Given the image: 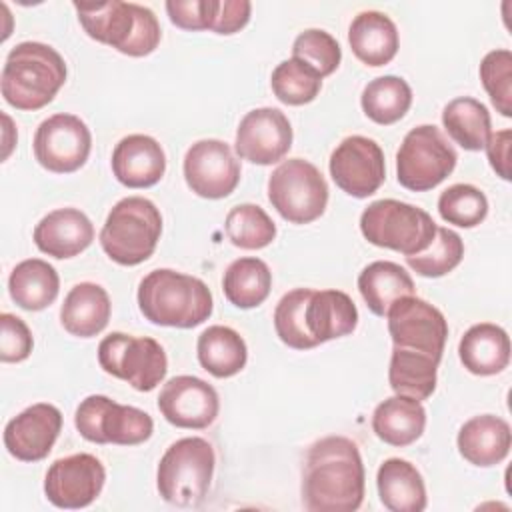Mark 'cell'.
<instances>
[{
	"mask_svg": "<svg viewBox=\"0 0 512 512\" xmlns=\"http://www.w3.org/2000/svg\"><path fill=\"white\" fill-rule=\"evenodd\" d=\"M438 212L444 222L474 228L488 214L486 194L472 184H452L438 198Z\"/></svg>",
	"mask_w": 512,
	"mask_h": 512,
	"instance_id": "cell-40",
	"label": "cell"
},
{
	"mask_svg": "<svg viewBox=\"0 0 512 512\" xmlns=\"http://www.w3.org/2000/svg\"><path fill=\"white\" fill-rule=\"evenodd\" d=\"M216 454L200 436L180 438L168 446L156 470L160 496L174 506H198L210 488Z\"/></svg>",
	"mask_w": 512,
	"mask_h": 512,
	"instance_id": "cell-6",
	"label": "cell"
},
{
	"mask_svg": "<svg viewBox=\"0 0 512 512\" xmlns=\"http://www.w3.org/2000/svg\"><path fill=\"white\" fill-rule=\"evenodd\" d=\"M112 172L128 188H148L166 172V154L148 134L124 136L112 152Z\"/></svg>",
	"mask_w": 512,
	"mask_h": 512,
	"instance_id": "cell-20",
	"label": "cell"
},
{
	"mask_svg": "<svg viewBox=\"0 0 512 512\" xmlns=\"http://www.w3.org/2000/svg\"><path fill=\"white\" fill-rule=\"evenodd\" d=\"M162 234V216L144 196L118 200L100 230V246L120 266H136L152 256Z\"/></svg>",
	"mask_w": 512,
	"mask_h": 512,
	"instance_id": "cell-5",
	"label": "cell"
},
{
	"mask_svg": "<svg viewBox=\"0 0 512 512\" xmlns=\"http://www.w3.org/2000/svg\"><path fill=\"white\" fill-rule=\"evenodd\" d=\"M292 146L288 116L270 106L250 110L236 128L234 150L242 160L268 166L282 160Z\"/></svg>",
	"mask_w": 512,
	"mask_h": 512,
	"instance_id": "cell-17",
	"label": "cell"
},
{
	"mask_svg": "<svg viewBox=\"0 0 512 512\" xmlns=\"http://www.w3.org/2000/svg\"><path fill=\"white\" fill-rule=\"evenodd\" d=\"M456 150L434 124L412 128L396 152V178L412 192H426L446 180L456 166Z\"/></svg>",
	"mask_w": 512,
	"mask_h": 512,
	"instance_id": "cell-9",
	"label": "cell"
},
{
	"mask_svg": "<svg viewBox=\"0 0 512 512\" xmlns=\"http://www.w3.org/2000/svg\"><path fill=\"white\" fill-rule=\"evenodd\" d=\"M34 346L32 332L28 324L10 314H0V360L2 362H22L30 356Z\"/></svg>",
	"mask_w": 512,
	"mask_h": 512,
	"instance_id": "cell-43",
	"label": "cell"
},
{
	"mask_svg": "<svg viewBox=\"0 0 512 512\" xmlns=\"http://www.w3.org/2000/svg\"><path fill=\"white\" fill-rule=\"evenodd\" d=\"M60 290V278L52 264L42 258H28L14 266L8 278L10 298L24 310L48 308Z\"/></svg>",
	"mask_w": 512,
	"mask_h": 512,
	"instance_id": "cell-29",
	"label": "cell"
},
{
	"mask_svg": "<svg viewBox=\"0 0 512 512\" xmlns=\"http://www.w3.org/2000/svg\"><path fill=\"white\" fill-rule=\"evenodd\" d=\"M272 288V272L268 264L254 256H244L234 262L224 272L222 290L230 304L248 310L260 306Z\"/></svg>",
	"mask_w": 512,
	"mask_h": 512,
	"instance_id": "cell-32",
	"label": "cell"
},
{
	"mask_svg": "<svg viewBox=\"0 0 512 512\" xmlns=\"http://www.w3.org/2000/svg\"><path fill=\"white\" fill-rule=\"evenodd\" d=\"M426 428V410L420 400L410 396H390L382 400L372 414L374 434L390 446H408L416 442Z\"/></svg>",
	"mask_w": 512,
	"mask_h": 512,
	"instance_id": "cell-27",
	"label": "cell"
},
{
	"mask_svg": "<svg viewBox=\"0 0 512 512\" xmlns=\"http://www.w3.org/2000/svg\"><path fill=\"white\" fill-rule=\"evenodd\" d=\"M442 124L448 136L464 150H482L492 134L488 108L470 96L450 100L442 110Z\"/></svg>",
	"mask_w": 512,
	"mask_h": 512,
	"instance_id": "cell-33",
	"label": "cell"
},
{
	"mask_svg": "<svg viewBox=\"0 0 512 512\" xmlns=\"http://www.w3.org/2000/svg\"><path fill=\"white\" fill-rule=\"evenodd\" d=\"M80 436L94 444H142L152 436L154 422L148 412L110 400L104 394L86 396L74 414Z\"/></svg>",
	"mask_w": 512,
	"mask_h": 512,
	"instance_id": "cell-11",
	"label": "cell"
},
{
	"mask_svg": "<svg viewBox=\"0 0 512 512\" xmlns=\"http://www.w3.org/2000/svg\"><path fill=\"white\" fill-rule=\"evenodd\" d=\"M376 486L380 502L390 512H422L426 508L424 478L408 460H384L376 474Z\"/></svg>",
	"mask_w": 512,
	"mask_h": 512,
	"instance_id": "cell-28",
	"label": "cell"
},
{
	"mask_svg": "<svg viewBox=\"0 0 512 512\" xmlns=\"http://www.w3.org/2000/svg\"><path fill=\"white\" fill-rule=\"evenodd\" d=\"M32 148L42 168L56 174H70L86 164L92 148V134L84 120L60 112L40 122Z\"/></svg>",
	"mask_w": 512,
	"mask_h": 512,
	"instance_id": "cell-13",
	"label": "cell"
},
{
	"mask_svg": "<svg viewBox=\"0 0 512 512\" xmlns=\"http://www.w3.org/2000/svg\"><path fill=\"white\" fill-rule=\"evenodd\" d=\"M358 324L354 300L342 290H314L306 304V328L316 344L352 334Z\"/></svg>",
	"mask_w": 512,
	"mask_h": 512,
	"instance_id": "cell-26",
	"label": "cell"
},
{
	"mask_svg": "<svg viewBox=\"0 0 512 512\" xmlns=\"http://www.w3.org/2000/svg\"><path fill=\"white\" fill-rule=\"evenodd\" d=\"M94 240L90 218L78 208L48 212L34 228V244L52 258H72L84 252Z\"/></svg>",
	"mask_w": 512,
	"mask_h": 512,
	"instance_id": "cell-21",
	"label": "cell"
},
{
	"mask_svg": "<svg viewBox=\"0 0 512 512\" xmlns=\"http://www.w3.org/2000/svg\"><path fill=\"white\" fill-rule=\"evenodd\" d=\"M112 304L108 292L94 282H80L70 288L60 308L64 330L78 338L100 334L110 320Z\"/></svg>",
	"mask_w": 512,
	"mask_h": 512,
	"instance_id": "cell-23",
	"label": "cell"
},
{
	"mask_svg": "<svg viewBox=\"0 0 512 512\" xmlns=\"http://www.w3.org/2000/svg\"><path fill=\"white\" fill-rule=\"evenodd\" d=\"M358 290L376 316H386L392 302L414 294V280L404 266L390 260H376L360 272Z\"/></svg>",
	"mask_w": 512,
	"mask_h": 512,
	"instance_id": "cell-30",
	"label": "cell"
},
{
	"mask_svg": "<svg viewBox=\"0 0 512 512\" xmlns=\"http://www.w3.org/2000/svg\"><path fill=\"white\" fill-rule=\"evenodd\" d=\"M438 360L432 356L410 352L402 348H392L388 382L396 394L410 396L414 400H426L436 390Z\"/></svg>",
	"mask_w": 512,
	"mask_h": 512,
	"instance_id": "cell-34",
	"label": "cell"
},
{
	"mask_svg": "<svg viewBox=\"0 0 512 512\" xmlns=\"http://www.w3.org/2000/svg\"><path fill=\"white\" fill-rule=\"evenodd\" d=\"M464 258L462 238L444 226L436 228V234L426 250L406 256V264L424 278H440L452 272Z\"/></svg>",
	"mask_w": 512,
	"mask_h": 512,
	"instance_id": "cell-39",
	"label": "cell"
},
{
	"mask_svg": "<svg viewBox=\"0 0 512 512\" xmlns=\"http://www.w3.org/2000/svg\"><path fill=\"white\" fill-rule=\"evenodd\" d=\"M510 144H512V130L504 128L500 132L490 134L484 146L490 166L502 180H510Z\"/></svg>",
	"mask_w": 512,
	"mask_h": 512,
	"instance_id": "cell-46",
	"label": "cell"
},
{
	"mask_svg": "<svg viewBox=\"0 0 512 512\" xmlns=\"http://www.w3.org/2000/svg\"><path fill=\"white\" fill-rule=\"evenodd\" d=\"M86 34L126 56H148L160 44L162 32L154 12L136 2H74Z\"/></svg>",
	"mask_w": 512,
	"mask_h": 512,
	"instance_id": "cell-4",
	"label": "cell"
},
{
	"mask_svg": "<svg viewBox=\"0 0 512 512\" xmlns=\"http://www.w3.org/2000/svg\"><path fill=\"white\" fill-rule=\"evenodd\" d=\"M106 482L104 464L86 452L58 458L44 478V494L56 508L78 510L90 506Z\"/></svg>",
	"mask_w": 512,
	"mask_h": 512,
	"instance_id": "cell-15",
	"label": "cell"
},
{
	"mask_svg": "<svg viewBox=\"0 0 512 512\" xmlns=\"http://www.w3.org/2000/svg\"><path fill=\"white\" fill-rule=\"evenodd\" d=\"M250 12L252 4L248 0H218L210 30L216 34H234L248 24Z\"/></svg>",
	"mask_w": 512,
	"mask_h": 512,
	"instance_id": "cell-45",
	"label": "cell"
},
{
	"mask_svg": "<svg viewBox=\"0 0 512 512\" xmlns=\"http://www.w3.org/2000/svg\"><path fill=\"white\" fill-rule=\"evenodd\" d=\"M388 332L394 348L420 352L442 360L448 338V322L444 314L418 296H402L386 312Z\"/></svg>",
	"mask_w": 512,
	"mask_h": 512,
	"instance_id": "cell-12",
	"label": "cell"
},
{
	"mask_svg": "<svg viewBox=\"0 0 512 512\" xmlns=\"http://www.w3.org/2000/svg\"><path fill=\"white\" fill-rule=\"evenodd\" d=\"M62 430V412L48 402L24 408L4 428V446L22 462L44 460Z\"/></svg>",
	"mask_w": 512,
	"mask_h": 512,
	"instance_id": "cell-19",
	"label": "cell"
},
{
	"mask_svg": "<svg viewBox=\"0 0 512 512\" xmlns=\"http://www.w3.org/2000/svg\"><path fill=\"white\" fill-rule=\"evenodd\" d=\"M160 414L178 428L202 430L208 428L220 410L218 392L212 384L198 376L170 378L158 396Z\"/></svg>",
	"mask_w": 512,
	"mask_h": 512,
	"instance_id": "cell-18",
	"label": "cell"
},
{
	"mask_svg": "<svg viewBox=\"0 0 512 512\" xmlns=\"http://www.w3.org/2000/svg\"><path fill=\"white\" fill-rule=\"evenodd\" d=\"M312 292V288H294L278 300L274 310V330L278 338L294 350L318 346L306 328V304Z\"/></svg>",
	"mask_w": 512,
	"mask_h": 512,
	"instance_id": "cell-38",
	"label": "cell"
},
{
	"mask_svg": "<svg viewBox=\"0 0 512 512\" xmlns=\"http://www.w3.org/2000/svg\"><path fill=\"white\" fill-rule=\"evenodd\" d=\"M364 464L354 440H316L302 468V506L308 512H354L364 500Z\"/></svg>",
	"mask_w": 512,
	"mask_h": 512,
	"instance_id": "cell-1",
	"label": "cell"
},
{
	"mask_svg": "<svg viewBox=\"0 0 512 512\" xmlns=\"http://www.w3.org/2000/svg\"><path fill=\"white\" fill-rule=\"evenodd\" d=\"M200 366L216 378H230L238 374L248 360L244 338L230 326H208L196 342Z\"/></svg>",
	"mask_w": 512,
	"mask_h": 512,
	"instance_id": "cell-31",
	"label": "cell"
},
{
	"mask_svg": "<svg viewBox=\"0 0 512 512\" xmlns=\"http://www.w3.org/2000/svg\"><path fill=\"white\" fill-rule=\"evenodd\" d=\"M274 96L288 106L312 102L322 88V76L298 58L282 60L270 78Z\"/></svg>",
	"mask_w": 512,
	"mask_h": 512,
	"instance_id": "cell-36",
	"label": "cell"
},
{
	"mask_svg": "<svg viewBox=\"0 0 512 512\" xmlns=\"http://www.w3.org/2000/svg\"><path fill=\"white\" fill-rule=\"evenodd\" d=\"M268 200L292 224H310L328 204V184L322 172L304 158H290L268 178Z\"/></svg>",
	"mask_w": 512,
	"mask_h": 512,
	"instance_id": "cell-8",
	"label": "cell"
},
{
	"mask_svg": "<svg viewBox=\"0 0 512 512\" xmlns=\"http://www.w3.org/2000/svg\"><path fill=\"white\" fill-rule=\"evenodd\" d=\"M228 240L244 250H260L276 238V224L258 204L234 206L224 222Z\"/></svg>",
	"mask_w": 512,
	"mask_h": 512,
	"instance_id": "cell-37",
	"label": "cell"
},
{
	"mask_svg": "<svg viewBox=\"0 0 512 512\" xmlns=\"http://www.w3.org/2000/svg\"><path fill=\"white\" fill-rule=\"evenodd\" d=\"M360 104L372 122L388 126L408 112L412 104V90L400 76H378L364 86Z\"/></svg>",
	"mask_w": 512,
	"mask_h": 512,
	"instance_id": "cell-35",
	"label": "cell"
},
{
	"mask_svg": "<svg viewBox=\"0 0 512 512\" xmlns=\"http://www.w3.org/2000/svg\"><path fill=\"white\" fill-rule=\"evenodd\" d=\"M458 356L464 368L476 376L502 372L510 362V338L504 328L492 322L470 326L458 344Z\"/></svg>",
	"mask_w": 512,
	"mask_h": 512,
	"instance_id": "cell-24",
	"label": "cell"
},
{
	"mask_svg": "<svg viewBox=\"0 0 512 512\" xmlns=\"http://www.w3.org/2000/svg\"><path fill=\"white\" fill-rule=\"evenodd\" d=\"M66 82V62L44 42L16 44L4 62L0 88L16 110H38L54 100Z\"/></svg>",
	"mask_w": 512,
	"mask_h": 512,
	"instance_id": "cell-3",
	"label": "cell"
},
{
	"mask_svg": "<svg viewBox=\"0 0 512 512\" xmlns=\"http://www.w3.org/2000/svg\"><path fill=\"white\" fill-rule=\"evenodd\" d=\"M480 80L496 110L512 116V52L498 48L488 52L480 62Z\"/></svg>",
	"mask_w": 512,
	"mask_h": 512,
	"instance_id": "cell-42",
	"label": "cell"
},
{
	"mask_svg": "<svg viewBox=\"0 0 512 512\" xmlns=\"http://www.w3.org/2000/svg\"><path fill=\"white\" fill-rule=\"evenodd\" d=\"M184 178L188 188L202 198H226L240 182V162L226 142L204 138L186 150Z\"/></svg>",
	"mask_w": 512,
	"mask_h": 512,
	"instance_id": "cell-16",
	"label": "cell"
},
{
	"mask_svg": "<svg viewBox=\"0 0 512 512\" xmlns=\"http://www.w3.org/2000/svg\"><path fill=\"white\" fill-rule=\"evenodd\" d=\"M218 0H168L170 22L182 30H210Z\"/></svg>",
	"mask_w": 512,
	"mask_h": 512,
	"instance_id": "cell-44",
	"label": "cell"
},
{
	"mask_svg": "<svg viewBox=\"0 0 512 512\" xmlns=\"http://www.w3.org/2000/svg\"><path fill=\"white\" fill-rule=\"evenodd\" d=\"M348 42L354 56L366 66H384L398 52V30L390 16L378 10H364L354 16L348 28Z\"/></svg>",
	"mask_w": 512,
	"mask_h": 512,
	"instance_id": "cell-25",
	"label": "cell"
},
{
	"mask_svg": "<svg viewBox=\"0 0 512 512\" xmlns=\"http://www.w3.org/2000/svg\"><path fill=\"white\" fill-rule=\"evenodd\" d=\"M458 452L474 466L488 468L500 464L512 446L510 424L494 414H480L462 424L458 438Z\"/></svg>",
	"mask_w": 512,
	"mask_h": 512,
	"instance_id": "cell-22",
	"label": "cell"
},
{
	"mask_svg": "<svg viewBox=\"0 0 512 512\" xmlns=\"http://www.w3.org/2000/svg\"><path fill=\"white\" fill-rule=\"evenodd\" d=\"M330 176L348 196H372L386 178V162L380 144L360 134L344 138L330 154Z\"/></svg>",
	"mask_w": 512,
	"mask_h": 512,
	"instance_id": "cell-14",
	"label": "cell"
},
{
	"mask_svg": "<svg viewBox=\"0 0 512 512\" xmlns=\"http://www.w3.org/2000/svg\"><path fill=\"white\" fill-rule=\"evenodd\" d=\"M100 368L138 392L154 390L166 376L168 358L160 342L148 336L112 332L98 344Z\"/></svg>",
	"mask_w": 512,
	"mask_h": 512,
	"instance_id": "cell-10",
	"label": "cell"
},
{
	"mask_svg": "<svg viewBox=\"0 0 512 512\" xmlns=\"http://www.w3.org/2000/svg\"><path fill=\"white\" fill-rule=\"evenodd\" d=\"M138 308L152 324L194 328L210 318L214 302L210 288L200 278L158 268L140 280Z\"/></svg>",
	"mask_w": 512,
	"mask_h": 512,
	"instance_id": "cell-2",
	"label": "cell"
},
{
	"mask_svg": "<svg viewBox=\"0 0 512 512\" xmlns=\"http://www.w3.org/2000/svg\"><path fill=\"white\" fill-rule=\"evenodd\" d=\"M292 58L306 62L322 78L330 76L342 60V50L338 40L320 28H308L300 32L292 44Z\"/></svg>",
	"mask_w": 512,
	"mask_h": 512,
	"instance_id": "cell-41",
	"label": "cell"
},
{
	"mask_svg": "<svg viewBox=\"0 0 512 512\" xmlns=\"http://www.w3.org/2000/svg\"><path fill=\"white\" fill-rule=\"evenodd\" d=\"M436 228V222L426 210L394 198L368 204L360 216V232L370 244L396 250L404 256L426 250Z\"/></svg>",
	"mask_w": 512,
	"mask_h": 512,
	"instance_id": "cell-7",
	"label": "cell"
}]
</instances>
